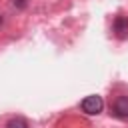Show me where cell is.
Masks as SVG:
<instances>
[{"label":"cell","instance_id":"1","mask_svg":"<svg viewBox=\"0 0 128 128\" xmlns=\"http://www.w3.org/2000/svg\"><path fill=\"white\" fill-rule=\"evenodd\" d=\"M80 110H82L84 114H90V116L100 114V112L104 110V100H102V96H98V94L86 96V98L80 102Z\"/></svg>","mask_w":128,"mask_h":128},{"label":"cell","instance_id":"2","mask_svg":"<svg viewBox=\"0 0 128 128\" xmlns=\"http://www.w3.org/2000/svg\"><path fill=\"white\" fill-rule=\"evenodd\" d=\"M112 114L114 118L122 120V122H128V96L122 94V96H116V100L112 102Z\"/></svg>","mask_w":128,"mask_h":128},{"label":"cell","instance_id":"3","mask_svg":"<svg viewBox=\"0 0 128 128\" xmlns=\"http://www.w3.org/2000/svg\"><path fill=\"white\" fill-rule=\"evenodd\" d=\"M112 32H114V36H116L118 40L128 38V18L122 16V14H118V16L114 18V22H112Z\"/></svg>","mask_w":128,"mask_h":128},{"label":"cell","instance_id":"4","mask_svg":"<svg viewBox=\"0 0 128 128\" xmlns=\"http://www.w3.org/2000/svg\"><path fill=\"white\" fill-rule=\"evenodd\" d=\"M4 128H30V122H28L24 116H12V118L4 124Z\"/></svg>","mask_w":128,"mask_h":128},{"label":"cell","instance_id":"5","mask_svg":"<svg viewBox=\"0 0 128 128\" xmlns=\"http://www.w3.org/2000/svg\"><path fill=\"white\" fill-rule=\"evenodd\" d=\"M14 6H18V8H24V6H26V0H14Z\"/></svg>","mask_w":128,"mask_h":128}]
</instances>
